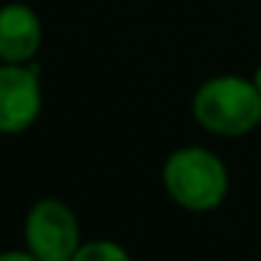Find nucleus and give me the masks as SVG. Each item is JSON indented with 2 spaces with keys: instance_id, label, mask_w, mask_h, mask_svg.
<instances>
[{
  "instance_id": "f257e3e1",
  "label": "nucleus",
  "mask_w": 261,
  "mask_h": 261,
  "mask_svg": "<svg viewBox=\"0 0 261 261\" xmlns=\"http://www.w3.org/2000/svg\"><path fill=\"white\" fill-rule=\"evenodd\" d=\"M163 188L182 211L208 214L225 202L230 174L216 152L205 146H180L163 163Z\"/></svg>"
},
{
  "instance_id": "f03ea898",
  "label": "nucleus",
  "mask_w": 261,
  "mask_h": 261,
  "mask_svg": "<svg viewBox=\"0 0 261 261\" xmlns=\"http://www.w3.org/2000/svg\"><path fill=\"white\" fill-rule=\"evenodd\" d=\"M194 118L219 138H242L261 124V93L253 79L236 73L214 76L194 93Z\"/></svg>"
},
{
  "instance_id": "7ed1b4c3",
  "label": "nucleus",
  "mask_w": 261,
  "mask_h": 261,
  "mask_svg": "<svg viewBox=\"0 0 261 261\" xmlns=\"http://www.w3.org/2000/svg\"><path fill=\"white\" fill-rule=\"evenodd\" d=\"M23 242L40 261H70L82 247L79 216L62 199L42 197L25 214Z\"/></svg>"
},
{
  "instance_id": "20e7f679",
  "label": "nucleus",
  "mask_w": 261,
  "mask_h": 261,
  "mask_svg": "<svg viewBox=\"0 0 261 261\" xmlns=\"http://www.w3.org/2000/svg\"><path fill=\"white\" fill-rule=\"evenodd\" d=\"M42 115V79L37 62H0V135H23Z\"/></svg>"
},
{
  "instance_id": "39448f33",
  "label": "nucleus",
  "mask_w": 261,
  "mask_h": 261,
  "mask_svg": "<svg viewBox=\"0 0 261 261\" xmlns=\"http://www.w3.org/2000/svg\"><path fill=\"white\" fill-rule=\"evenodd\" d=\"M42 20L29 3H3L0 6V62L29 65L42 48Z\"/></svg>"
},
{
  "instance_id": "423d86ee",
  "label": "nucleus",
  "mask_w": 261,
  "mask_h": 261,
  "mask_svg": "<svg viewBox=\"0 0 261 261\" xmlns=\"http://www.w3.org/2000/svg\"><path fill=\"white\" fill-rule=\"evenodd\" d=\"M70 261H132V255L126 253L124 244L113 239H90V242H82Z\"/></svg>"
},
{
  "instance_id": "0eeeda50",
  "label": "nucleus",
  "mask_w": 261,
  "mask_h": 261,
  "mask_svg": "<svg viewBox=\"0 0 261 261\" xmlns=\"http://www.w3.org/2000/svg\"><path fill=\"white\" fill-rule=\"evenodd\" d=\"M0 261H40V258L23 247V250H0Z\"/></svg>"
},
{
  "instance_id": "6e6552de",
  "label": "nucleus",
  "mask_w": 261,
  "mask_h": 261,
  "mask_svg": "<svg viewBox=\"0 0 261 261\" xmlns=\"http://www.w3.org/2000/svg\"><path fill=\"white\" fill-rule=\"evenodd\" d=\"M253 85L258 87V93H261V68H258V70H255V73H253Z\"/></svg>"
}]
</instances>
